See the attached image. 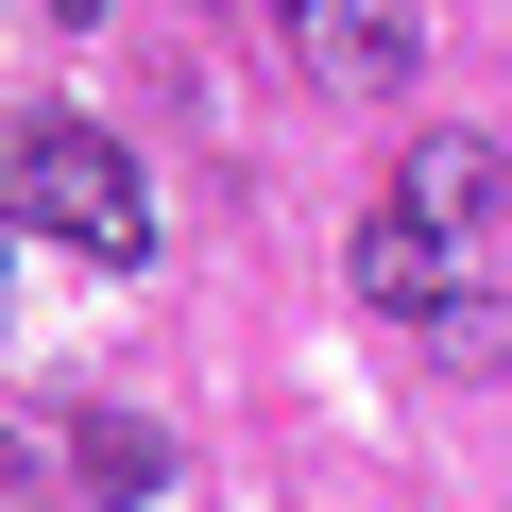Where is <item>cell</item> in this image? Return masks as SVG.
<instances>
[{
  "label": "cell",
  "mask_w": 512,
  "mask_h": 512,
  "mask_svg": "<svg viewBox=\"0 0 512 512\" xmlns=\"http://www.w3.org/2000/svg\"><path fill=\"white\" fill-rule=\"evenodd\" d=\"M0 205H18L35 239H69V256H103V274L154 256V188H137V154L103 120H18L0 137Z\"/></svg>",
  "instance_id": "obj_1"
},
{
  "label": "cell",
  "mask_w": 512,
  "mask_h": 512,
  "mask_svg": "<svg viewBox=\"0 0 512 512\" xmlns=\"http://www.w3.org/2000/svg\"><path fill=\"white\" fill-rule=\"evenodd\" d=\"M291 52L342 86V103H393L410 69H427V35H410V0H291Z\"/></svg>",
  "instance_id": "obj_2"
},
{
  "label": "cell",
  "mask_w": 512,
  "mask_h": 512,
  "mask_svg": "<svg viewBox=\"0 0 512 512\" xmlns=\"http://www.w3.org/2000/svg\"><path fill=\"white\" fill-rule=\"evenodd\" d=\"M495 188H512V154H495L478 120H444V137H410V154H393V205H410L444 256H461V239H495Z\"/></svg>",
  "instance_id": "obj_3"
},
{
  "label": "cell",
  "mask_w": 512,
  "mask_h": 512,
  "mask_svg": "<svg viewBox=\"0 0 512 512\" xmlns=\"http://www.w3.org/2000/svg\"><path fill=\"white\" fill-rule=\"evenodd\" d=\"M444 274H461V256H444L410 205H376V222H359V308H393V325H444Z\"/></svg>",
  "instance_id": "obj_4"
},
{
  "label": "cell",
  "mask_w": 512,
  "mask_h": 512,
  "mask_svg": "<svg viewBox=\"0 0 512 512\" xmlns=\"http://www.w3.org/2000/svg\"><path fill=\"white\" fill-rule=\"evenodd\" d=\"M69 495H86V512H154V495H171V444H154L137 410H86V427H69Z\"/></svg>",
  "instance_id": "obj_5"
},
{
  "label": "cell",
  "mask_w": 512,
  "mask_h": 512,
  "mask_svg": "<svg viewBox=\"0 0 512 512\" xmlns=\"http://www.w3.org/2000/svg\"><path fill=\"white\" fill-rule=\"evenodd\" d=\"M427 342H444V359H461V376H512V325H495V308H444V325H427Z\"/></svg>",
  "instance_id": "obj_6"
},
{
  "label": "cell",
  "mask_w": 512,
  "mask_h": 512,
  "mask_svg": "<svg viewBox=\"0 0 512 512\" xmlns=\"http://www.w3.org/2000/svg\"><path fill=\"white\" fill-rule=\"evenodd\" d=\"M0 495H35V444H18V427H0Z\"/></svg>",
  "instance_id": "obj_7"
},
{
  "label": "cell",
  "mask_w": 512,
  "mask_h": 512,
  "mask_svg": "<svg viewBox=\"0 0 512 512\" xmlns=\"http://www.w3.org/2000/svg\"><path fill=\"white\" fill-rule=\"evenodd\" d=\"M35 18H69V35H86V18H103V0H35Z\"/></svg>",
  "instance_id": "obj_8"
}]
</instances>
